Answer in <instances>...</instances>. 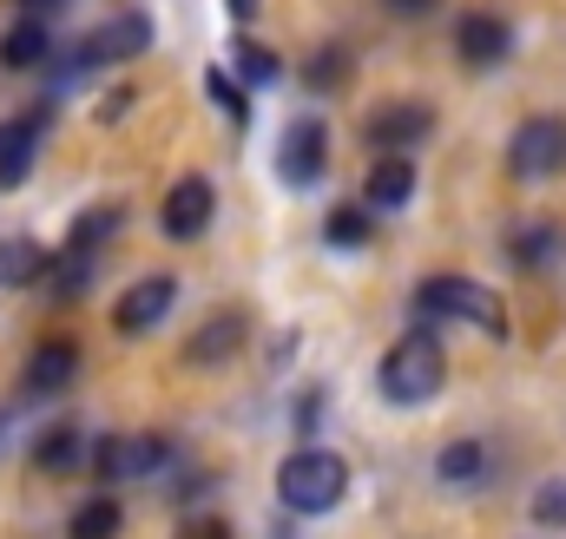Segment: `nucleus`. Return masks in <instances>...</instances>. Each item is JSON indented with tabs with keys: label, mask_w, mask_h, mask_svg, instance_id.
Returning <instances> with one entry per match:
<instances>
[{
	"label": "nucleus",
	"mask_w": 566,
	"mask_h": 539,
	"mask_svg": "<svg viewBox=\"0 0 566 539\" xmlns=\"http://www.w3.org/2000/svg\"><path fill=\"white\" fill-rule=\"evenodd\" d=\"M343 494H349V461L329 454V447H296L277 467V500L290 514H303V520L343 507Z\"/></svg>",
	"instance_id": "obj_1"
},
{
	"label": "nucleus",
	"mask_w": 566,
	"mask_h": 539,
	"mask_svg": "<svg viewBox=\"0 0 566 539\" xmlns=\"http://www.w3.org/2000/svg\"><path fill=\"white\" fill-rule=\"evenodd\" d=\"M376 382H382V395L396 408H422L441 395V382H448V349L428 336V329H409L389 356H382V369H376Z\"/></svg>",
	"instance_id": "obj_2"
},
{
	"label": "nucleus",
	"mask_w": 566,
	"mask_h": 539,
	"mask_svg": "<svg viewBox=\"0 0 566 539\" xmlns=\"http://www.w3.org/2000/svg\"><path fill=\"white\" fill-rule=\"evenodd\" d=\"M416 316H441V323H474L488 336H507V309L488 283L474 276H428L416 289Z\"/></svg>",
	"instance_id": "obj_3"
},
{
	"label": "nucleus",
	"mask_w": 566,
	"mask_h": 539,
	"mask_svg": "<svg viewBox=\"0 0 566 539\" xmlns=\"http://www.w3.org/2000/svg\"><path fill=\"white\" fill-rule=\"evenodd\" d=\"M507 171L541 184V178H560L566 171V113H534L521 119L507 138Z\"/></svg>",
	"instance_id": "obj_4"
},
{
	"label": "nucleus",
	"mask_w": 566,
	"mask_h": 539,
	"mask_svg": "<svg viewBox=\"0 0 566 539\" xmlns=\"http://www.w3.org/2000/svg\"><path fill=\"white\" fill-rule=\"evenodd\" d=\"M323 171H329V126L316 113H296L277 133V178L290 191H310Z\"/></svg>",
	"instance_id": "obj_5"
},
{
	"label": "nucleus",
	"mask_w": 566,
	"mask_h": 539,
	"mask_svg": "<svg viewBox=\"0 0 566 539\" xmlns=\"http://www.w3.org/2000/svg\"><path fill=\"white\" fill-rule=\"evenodd\" d=\"M211 218H218V191H211V178H205V171H185V178L165 191V204H158V231H165L171 244L205 237V231H211Z\"/></svg>",
	"instance_id": "obj_6"
},
{
	"label": "nucleus",
	"mask_w": 566,
	"mask_h": 539,
	"mask_svg": "<svg viewBox=\"0 0 566 539\" xmlns=\"http://www.w3.org/2000/svg\"><path fill=\"white\" fill-rule=\"evenodd\" d=\"M251 342V316L244 309H211L191 336H185V369H231Z\"/></svg>",
	"instance_id": "obj_7"
},
{
	"label": "nucleus",
	"mask_w": 566,
	"mask_h": 539,
	"mask_svg": "<svg viewBox=\"0 0 566 539\" xmlns=\"http://www.w3.org/2000/svg\"><path fill=\"white\" fill-rule=\"evenodd\" d=\"M46 126H53V106H27L13 119H0V191H20L40 145H46Z\"/></svg>",
	"instance_id": "obj_8"
},
{
	"label": "nucleus",
	"mask_w": 566,
	"mask_h": 539,
	"mask_svg": "<svg viewBox=\"0 0 566 539\" xmlns=\"http://www.w3.org/2000/svg\"><path fill=\"white\" fill-rule=\"evenodd\" d=\"M145 46H151V13H119V20H106L99 33L80 40L73 66H80V73H93V66H126V60H139Z\"/></svg>",
	"instance_id": "obj_9"
},
{
	"label": "nucleus",
	"mask_w": 566,
	"mask_h": 539,
	"mask_svg": "<svg viewBox=\"0 0 566 539\" xmlns=\"http://www.w3.org/2000/svg\"><path fill=\"white\" fill-rule=\"evenodd\" d=\"M428 133H434V106H428V99H382V106L363 119V138H369L376 151H416Z\"/></svg>",
	"instance_id": "obj_10"
},
{
	"label": "nucleus",
	"mask_w": 566,
	"mask_h": 539,
	"mask_svg": "<svg viewBox=\"0 0 566 539\" xmlns=\"http://www.w3.org/2000/svg\"><path fill=\"white\" fill-rule=\"evenodd\" d=\"M171 303H178V276L151 270V276H139V283L113 303V329H119V336H145V329H158V323L171 316Z\"/></svg>",
	"instance_id": "obj_11"
},
{
	"label": "nucleus",
	"mask_w": 566,
	"mask_h": 539,
	"mask_svg": "<svg viewBox=\"0 0 566 539\" xmlns=\"http://www.w3.org/2000/svg\"><path fill=\"white\" fill-rule=\"evenodd\" d=\"M507 53H514V27H507L501 13L474 7V13H461V20H454V60H461V66H474V73H481V66H501Z\"/></svg>",
	"instance_id": "obj_12"
},
{
	"label": "nucleus",
	"mask_w": 566,
	"mask_h": 539,
	"mask_svg": "<svg viewBox=\"0 0 566 539\" xmlns=\"http://www.w3.org/2000/svg\"><path fill=\"white\" fill-rule=\"evenodd\" d=\"M53 60H60V46H53V20L20 13V20L0 33V66H7V73H46Z\"/></svg>",
	"instance_id": "obj_13"
},
{
	"label": "nucleus",
	"mask_w": 566,
	"mask_h": 539,
	"mask_svg": "<svg viewBox=\"0 0 566 539\" xmlns=\"http://www.w3.org/2000/svg\"><path fill=\"white\" fill-rule=\"evenodd\" d=\"M363 204H369V211H402V204H416V158H409V151H382V158L369 165V178H363Z\"/></svg>",
	"instance_id": "obj_14"
},
{
	"label": "nucleus",
	"mask_w": 566,
	"mask_h": 539,
	"mask_svg": "<svg viewBox=\"0 0 566 539\" xmlns=\"http://www.w3.org/2000/svg\"><path fill=\"white\" fill-rule=\"evenodd\" d=\"M73 376H80V349H73V342H40V349L27 356L20 389H27V402H46V395H60Z\"/></svg>",
	"instance_id": "obj_15"
},
{
	"label": "nucleus",
	"mask_w": 566,
	"mask_h": 539,
	"mask_svg": "<svg viewBox=\"0 0 566 539\" xmlns=\"http://www.w3.org/2000/svg\"><path fill=\"white\" fill-rule=\"evenodd\" d=\"M33 467H40L46 480H66V474H80V467H86V434H80L73 421H53V427H40V441H33Z\"/></svg>",
	"instance_id": "obj_16"
},
{
	"label": "nucleus",
	"mask_w": 566,
	"mask_h": 539,
	"mask_svg": "<svg viewBox=\"0 0 566 539\" xmlns=\"http://www.w3.org/2000/svg\"><path fill=\"white\" fill-rule=\"evenodd\" d=\"M119 231H126V204H93V211L73 218V231H66V257H93V251H106Z\"/></svg>",
	"instance_id": "obj_17"
},
{
	"label": "nucleus",
	"mask_w": 566,
	"mask_h": 539,
	"mask_svg": "<svg viewBox=\"0 0 566 539\" xmlns=\"http://www.w3.org/2000/svg\"><path fill=\"white\" fill-rule=\"evenodd\" d=\"M434 480L441 487H481L488 480V447L481 441H448L434 454Z\"/></svg>",
	"instance_id": "obj_18"
},
{
	"label": "nucleus",
	"mask_w": 566,
	"mask_h": 539,
	"mask_svg": "<svg viewBox=\"0 0 566 539\" xmlns=\"http://www.w3.org/2000/svg\"><path fill=\"white\" fill-rule=\"evenodd\" d=\"M119 527H126V507H119L113 494L80 500V507H73V520H66V533H73V539H119Z\"/></svg>",
	"instance_id": "obj_19"
},
{
	"label": "nucleus",
	"mask_w": 566,
	"mask_h": 539,
	"mask_svg": "<svg viewBox=\"0 0 566 539\" xmlns=\"http://www.w3.org/2000/svg\"><path fill=\"white\" fill-rule=\"evenodd\" d=\"M343 80H349V46H343V40H329V46H316V53L303 60V86H310V93H336Z\"/></svg>",
	"instance_id": "obj_20"
},
{
	"label": "nucleus",
	"mask_w": 566,
	"mask_h": 539,
	"mask_svg": "<svg viewBox=\"0 0 566 539\" xmlns=\"http://www.w3.org/2000/svg\"><path fill=\"white\" fill-rule=\"evenodd\" d=\"M323 237H329L336 251H363V244L376 237V224H369V204H336V211L323 218Z\"/></svg>",
	"instance_id": "obj_21"
},
{
	"label": "nucleus",
	"mask_w": 566,
	"mask_h": 539,
	"mask_svg": "<svg viewBox=\"0 0 566 539\" xmlns=\"http://www.w3.org/2000/svg\"><path fill=\"white\" fill-rule=\"evenodd\" d=\"M205 93L218 99V113H224L231 126H244V119H251V99H244L251 86H244L238 73H224V66H211V73H205Z\"/></svg>",
	"instance_id": "obj_22"
},
{
	"label": "nucleus",
	"mask_w": 566,
	"mask_h": 539,
	"mask_svg": "<svg viewBox=\"0 0 566 539\" xmlns=\"http://www.w3.org/2000/svg\"><path fill=\"white\" fill-rule=\"evenodd\" d=\"M165 467H171V434H133V441H126V474L151 480V474H165Z\"/></svg>",
	"instance_id": "obj_23"
},
{
	"label": "nucleus",
	"mask_w": 566,
	"mask_h": 539,
	"mask_svg": "<svg viewBox=\"0 0 566 539\" xmlns=\"http://www.w3.org/2000/svg\"><path fill=\"white\" fill-rule=\"evenodd\" d=\"M231 46H238L231 60H238V80H244V86H271V80L283 73L271 46H258V40H231Z\"/></svg>",
	"instance_id": "obj_24"
},
{
	"label": "nucleus",
	"mask_w": 566,
	"mask_h": 539,
	"mask_svg": "<svg viewBox=\"0 0 566 539\" xmlns=\"http://www.w3.org/2000/svg\"><path fill=\"white\" fill-rule=\"evenodd\" d=\"M53 270V257L40 251V244H13V251H0V283H33V276H46Z\"/></svg>",
	"instance_id": "obj_25"
},
{
	"label": "nucleus",
	"mask_w": 566,
	"mask_h": 539,
	"mask_svg": "<svg viewBox=\"0 0 566 539\" xmlns=\"http://www.w3.org/2000/svg\"><path fill=\"white\" fill-rule=\"evenodd\" d=\"M86 474H99V480H126V434H99V441H86Z\"/></svg>",
	"instance_id": "obj_26"
},
{
	"label": "nucleus",
	"mask_w": 566,
	"mask_h": 539,
	"mask_svg": "<svg viewBox=\"0 0 566 539\" xmlns=\"http://www.w3.org/2000/svg\"><path fill=\"white\" fill-rule=\"evenodd\" d=\"M554 244H560V237H554L547 224H534V231H514V237H507V257H514L521 270H541L547 257H554Z\"/></svg>",
	"instance_id": "obj_27"
},
{
	"label": "nucleus",
	"mask_w": 566,
	"mask_h": 539,
	"mask_svg": "<svg viewBox=\"0 0 566 539\" xmlns=\"http://www.w3.org/2000/svg\"><path fill=\"white\" fill-rule=\"evenodd\" d=\"M534 520H541V527H566V480H547V487L534 494Z\"/></svg>",
	"instance_id": "obj_28"
},
{
	"label": "nucleus",
	"mask_w": 566,
	"mask_h": 539,
	"mask_svg": "<svg viewBox=\"0 0 566 539\" xmlns=\"http://www.w3.org/2000/svg\"><path fill=\"white\" fill-rule=\"evenodd\" d=\"M171 539H231V527H224L218 514H191V520H178Z\"/></svg>",
	"instance_id": "obj_29"
},
{
	"label": "nucleus",
	"mask_w": 566,
	"mask_h": 539,
	"mask_svg": "<svg viewBox=\"0 0 566 539\" xmlns=\"http://www.w3.org/2000/svg\"><path fill=\"white\" fill-rule=\"evenodd\" d=\"M20 7H27V13H33V20H53V13H60V7H66V0H20Z\"/></svg>",
	"instance_id": "obj_30"
},
{
	"label": "nucleus",
	"mask_w": 566,
	"mask_h": 539,
	"mask_svg": "<svg viewBox=\"0 0 566 539\" xmlns=\"http://www.w3.org/2000/svg\"><path fill=\"white\" fill-rule=\"evenodd\" d=\"M224 7H231L238 20H258V7H264V0H224Z\"/></svg>",
	"instance_id": "obj_31"
},
{
	"label": "nucleus",
	"mask_w": 566,
	"mask_h": 539,
	"mask_svg": "<svg viewBox=\"0 0 566 539\" xmlns=\"http://www.w3.org/2000/svg\"><path fill=\"white\" fill-rule=\"evenodd\" d=\"M434 0H389V13H428Z\"/></svg>",
	"instance_id": "obj_32"
}]
</instances>
